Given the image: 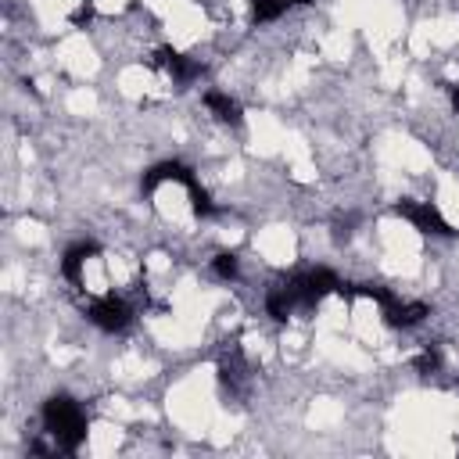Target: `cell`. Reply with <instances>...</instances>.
<instances>
[{
  "label": "cell",
  "mask_w": 459,
  "mask_h": 459,
  "mask_svg": "<svg viewBox=\"0 0 459 459\" xmlns=\"http://www.w3.org/2000/svg\"><path fill=\"white\" fill-rule=\"evenodd\" d=\"M43 427L65 455H75L79 445L86 441V416H82L79 402L68 394H50L43 402Z\"/></svg>",
  "instance_id": "1"
},
{
  "label": "cell",
  "mask_w": 459,
  "mask_h": 459,
  "mask_svg": "<svg viewBox=\"0 0 459 459\" xmlns=\"http://www.w3.org/2000/svg\"><path fill=\"white\" fill-rule=\"evenodd\" d=\"M294 294H298V308H316L330 290L341 287V276L326 265H316V269H301V273H290L287 276Z\"/></svg>",
  "instance_id": "2"
},
{
  "label": "cell",
  "mask_w": 459,
  "mask_h": 459,
  "mask_svg": "<svg viewBox=\"0 0 459 459\" xmlns=\"http://www.w3.org/2000/svg\"><path fill=\"white\" fill-rule=\"evenodd\" d=\"M86 319L104 330V333H122L129 323H133V305L118 294H104V298H93L90 308H86Z\"/></svg>",
  "instance_id": "3"
},
{
  "label": "cell",
  "mask_w": 459,
  "mask_h": 459,
  "mask_svg": "<svg viewBox=\"0 0 459 459\" xmlns=\"http://www.w3.org/2000/svg\"><path fill=\"white\" fill-rule=\"evenodd\" d=\"M394 215H402L405 222H412L420 233H427V237H452L455 230L441 219V212L430 204V201H412V197H405V201H398L394 204Z\"/></svg>",
  "instance_id": "4"
},
{
  "label": "cell",
  "mask_w": 459,
  "mask_h": 459,
  "mask_svg": "<svg viewBox=\"0 0 459 459\" xmlns=\"http://www.w3.org/2000/svg\"><path fill=\"white\" fill-rule=\"evenodd\" d=\"M154 65H161V68L172 75V82H179V86H186V82L201 79V72H204V65H201L197 57L176 54L172 47H161V50H158V57H154Z\"/></svg>",
  "instance_id": "5"
},
{
  "label": "cell",
  "mask_w": 459,
  "mask_h": 459,
  "mask_svg": "<svg viewBox=\"0 0 459 459\" xmlns=\"http://www.w3.org/2000/svg\"><path fill=\"white\" fill-rule=\"evenodd\" d=\"M183 183V186H194L197 183V176H194V169L190 165H183V161H158V165H151L147 172H143V179H140V190L143 194H151L158 183Z\"/></svg>",
  "instance_id": "6"
},
{
  "label": "cell",
  "mask_w": 459,
  "mask_h": 459,
  "mask_svg": "<svg viewBox=\"0 0 459 459\" xmlns=\"http://www.w3.org/2000/svg\"><path fill=\"white\" fill-rule=\"evenodd\" d=\"M294 308H298V294H294L290 280H280V283H273V287L265 290V312H269L276 323H283Z\"/></svg>",
  "instance_id": "7"
},
{
  "label": "cell",
  "mask_w": 459,
  "mask_h": 459,
  "mask_svg": "<svg viewBox=\"0 0 459 459\" xmlns=\"http://www.w3.org/2000/svg\"><path fill=\"white\" fill-rule=\"evenodd\" d=\"M204 108H208L219 122H226V126H240V122H244L240 104H237L230 93H222V90H208V93H204Z\"/></svg>",
  "instance_id": "8"
},
{
  "label": "cell",
  "mask_w": 459,
  "mask_h": 459,
  "mask_svg": "<svg viewBox=\"0 0 459 459\" xmlns=\"http://www.w3.org/2000/svg\"><path fill=\"white\" fill-rule=\"evenodd\" d=\"M93 255H100V247H97L93 240H79V244H72V247L65 251V258H61V273H65V280L79 283L82 265H86V258H93Z\"/></svg>",
  "instance_id": "9"
},
{
  "label": "cell",
  "mask_w": 459,
  "mask_h": 459,
  "mask_svg": "<svg viewBox=\"0 0 459 459\" xmlns=\"http://www.w3.org/2000/svg\"><path fill=\"white\" fill-rule=\"evenodd\" d=\"M294 4H308V0H247V7H251V22H255V25H269V22L283 18Z\"/></svg>",
  "instance_id": "10"
},
{
  "label": "cell",
  "mask_w": 459,
  "mask_h": 459,
  "mask_svg": "<svg viewBox=\"0 0 459 459\" xmlns=\"http://www.w3.org/2000/svg\"><path fill=\"white\" fill-rule=\"evenodd\" d=\"M212 273H215L219 280H237V276H240L237 255H233V251H219V255L212 258Z\"/></svg>",
  "instance_id": "11"
},
{
  "label": "cell",
  "mask_w": 459,
  "mask_h": 459,
  "mask_svg": "<svg viewBox=\"0 0 459 459\" xmlns=\"http://www.w3.org/2000/svg\"><path fill=\"white\" fill-rule=\"evenodd\" d=\"M412 366H416L423 377H430V373L441 369V351H437V348H423V351L412 359Z\"/></svg>",
  "instance_id": "12"
},
{
  "label": "cell",
  "mask_w": 459,
  "mask_h": 459,
  "mask_svg": "<svg viewBox=\"0 0 459 459\" xmlns=\"http://www.w3.org/2000/svg\"><path fill=\"white\" fill-rule=\"evenodd\" d=\"M448 97H452V108L459 111V86H452V90H448Z\"/></svg>",
  "instance_id": "13"
}]
</instances>
